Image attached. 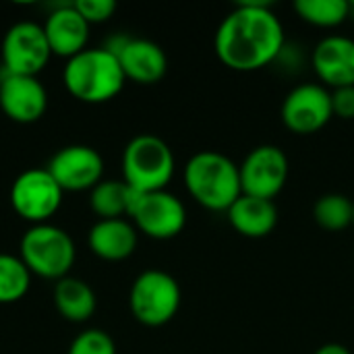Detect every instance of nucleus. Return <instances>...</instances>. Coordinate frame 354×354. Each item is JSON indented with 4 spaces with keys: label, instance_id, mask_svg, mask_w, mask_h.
<instances>
[{
    "label": "nucleus",
    "instance_id": "nucleus-6",
    "mask_svg": "<svg viewBox=\"0 0 354 354\" xmlns=\"http://www.w3.org/2000/svg\"><path fill=\"white\" fill-rule=\"evenodd\" d=\"M180 299L183 292L174 276L164 270H145L133 280L129 307L139 324L160 328L174 319L180 309Z\"/></svg>",
    "mask_w": 354,
    "mask_h": 354
},
{
    "label": "nucleus",
    "instance_id": "nucleus-8",
    "mask_svg": "<svg viewBox=\"0 0 354 354\" xmlns=\"http://www.w3.org/2000/svg\"><path fill=\"white\" fill-rule=\"evenodd\" d=\"M64 191L46 168H29L21 172L10 187V205L19 218L35 224H48L60 209Z\"/></svg>",
    "mask_w": 354,
    "mask_h": 354
},
{
    "label": "nucleus",
    "instance_id": "nucleus-4",
    "mask_svg": "<svg viewBox=\"0 0 354 354\" xmlns=\"http://www.w3.org/2000/svg\"><path fill=\"white\" fill-rule=\"evenodd\" d=\"M176 170L170 145L151 133L133 137L122 151V180L135 193L164 191Z\"/></svg>",
    "mask_w": 354,
    "mask_h": 354
},
{
    "label": "nucleus",
    "instance_id": "nucleus-16",
    "mask_svg": "<svg viewBox=\"0 0 354 354\" xmlns=\"http://www.w3.org/2000/svg\"><path fill=\"white\" fill-rule=\"evenodd\" d=\"M41 27L50 44L52 56H60L68 60L87 48L91 25L79 15L73 2L50 10Z\"/></svg>",
    "mask_w": 354,
    "mask_h": 354
},
{
    "label": "nucleus",
    "instance_id": "nucleus-23",
    "mask_svg": "<svg viewBox=\"0 0 354 354\" xmlns=\"http://www.w3.org/2000/svg\"><path fill=\"white\" fill-rule=\"evenodd\" d=\"M295 10L303 21L315 27L332 29L348 19L353 4L346 0H297Z\"/></svg>",
    "mask_w": 354,
    "mask_h": 354
},
{
    "label": "nucleus",
    "instance_id": "nucleus-12",
    "mask_svg": "<svg viewBox=\"0 0 354 354\" xmlns=\"http://www.w3.org/2000/svg\"><path fill=\"white\" fill-rule=\"evenodd\" d=\"M46 170L64 193L91 191L104 180V158L91 145H64L50 158Z\"/></svg>",
    "mask_w": 354,
    "mask_h": 354
},
{
    "label": "nucleus",
    "instance_id": "nucleus-14",
    "mask_svg": "<svg viewBox=\"0 0 354 354\" xmlns=\"http://www.w3.org/2000/svg\"><path fill=\"white\" fill-rule=\"evenodd\" d=\"M0 110L12 122L31 124L48 110V91L37 77L2 73L0 77Z\"/></svg>",
    "mask_w": 354,
    "mask_h": 354
},
{
    "label": "nucleus",
    "instance_id": "nucleus-10",
    "mask_svg": "<svg viewBox=\"0 0 354 354\" xmlns=\"http://www.w3.org/2000/svg\"><path fill=\"white\" fill-rule=\"evenodd\" d=\"M280 116L288 131L313 135L334 118L332 91L322 83H301L286 93Z\"/></svg>",
    "mask_w": 354,
    "mask_h": 354
},
{
    "label": "nucleus",
    "instance_id": "nucleus-26",
    "mask_svg": "<svg viewBox=\"0 0 354 354\" xmlns=\"http://www.w3.org/2000/svg\"><path fill=\"white\" fill-rule=\"evenodd\" d=\"M332 108L334 116L342 120H354V85L338 87L332 91Z\"/></svg>",
    "mask_w": 354,
    "mask_h": 354
},
{
    "label": "nucleus",
    "instance_id": "nucleus-28",
    "mask_svg": "<svg viewBox=\"0 0 354 354\" xmlns=\"http://www.w3.org/2000/svg\"><path fill=\"white\" fill-rule=\"evenodd\" d=\"M353 226H354V218H353Z\"/></svg>",
    "mask_w": 354,
    "mask_h": 354
},
{
    "label": "nucleus",
    "instance_id": "nucleus-17",
    "mask_svg": "<svg viewBox=\"0 0 354 354\" xmlns=\"http://www.w3.org/2000/svg\"><path fill=\"white\" fill-rule=\"evenodd\" d=\"M139 243V232L129 218L97 220L87 234L89 251L104 261L129 259Z\"/></svg>",
    "mask_w": 354,
    "mask_h": 354
},
{
    "label": "nucleus",
    "instance_id": "nucleus-1",
    "mask_svg": "<svg viewBox=\"0 0 354 354\" xmlns=\"http://www.w3.org/2000/svg\"><path fill=\"white\" fill-rule=\"evenodd\" d=\"M286 46L284 25L268 2H241L218 25L214 50L220 62L239 73L276 62Z\"/></svg>",
    "mask_w": 354,
    "mask_h": 354
},
{
    "label": "nucleus",
    "instance_id": "nucleus-2",
    "mask_svg": "<svg viewBox=\"0 0 354 354\" xmlns=\"http://www.w3.org/2000/svg\"><path fill=\"white\" fill-rule=\"evenodd\" d=\"M183 178L189 195L209 212H228L243 195L239 164L222 151L203 149L191 156Z\"/></svg>",
    "mask_w": 354,
    "mask_h": 354
},
{
    "label": "nucleus",
    "instance_id": "nucleus-18",
    "mask_svg": "<svg viewBox=\"0 0 354 354\" xmlns=\"http://www.w3.org/2000/svg\"><path fill=\"white\" fill-rule=\"evenodd\" d=\"M226 214L230 226L247 239H263L272 234L278 224V207L274 201L245 193L228 207Z\"/></svg>",
    "mask_w": 354,
    "mask_h": 354
},
{
    "label": "nucleus",
    "instance_id": "nucleus-7",
    "mask_svg": "<svg viewBox=\"0 0 354 354\" xmlns=\"http://www.w3.org/2000/svg\"><path fill=\"white\" fill-rule=\"evenodd\" d=\"M129 220L133 222L137 232L156 241H168L185 230L187 209L185 203L166 189L135 193Z\"/></svg>",
    "mask_w": 354,
    "mask_h": 354
},
{
    "label": "nucleus",
    "instance_id": "nucleus-5",
    "mask_svg": "<svg viewBox=\"0 0 354 354\" xmlns=\"http://www.w3.org/2000/svg\"><path fill=\"white\" fill-rule=\"evenodd\" d=\"M19 257L31 276L58 282L71 276L77 249L71 234L54 224H35L25 230L19 245Z\"/></svg>",
    "mask_w": 354,
    "mask_h": 354
},
{
    "label": "nucleus",
    "instance_id": "nucleus-20",
    "mask_svg": "<svg viewBox=\"0 0 354 354\" xmlns=\"http://www.w3.org/2000/svg\"><path fill=\"white\" fill-rule=\"evenodd\" d=\"M135 191L120 178H104L89 191V207L97 220H120L129 218Z\"/></svg>",
    "mask_w": 354,
    "mask_h": 354
},
{
    "label": "nucleus",
    "instance_id": "nucleus-9",
    "mask_svg": "<svg viewBox=\"0 0 354 354\" xmlns=\"http://www.w3.org/2000/svg\"><path fill=\"white\" fill-rule=\"evenodd\" d=\"M2 73L37 77L50 62L52 50L44 27L33 21L10 25L2 37Z\"/></svg>",
    "mask_w": 354,
    "mask_h": 354
},
{
    "label": "nucleus",
    "instance_id": "nucleus-11",
    "mask_svg": "<svg viewBox=\"0 0 354 354\" xmlns=\"http://www.w3.org/2000/svg\"><path fill=\"white\" fill-rule=\"evenodd\" d=\"M239 172L245 195L274 201V197L284 189L288 180L290 162L282 147L266 143L253 147L247 153V158L239 166Z\"/></svg>",
    "mask_w": 354,
    "mask_h": 354
},
{
    "label": "nucleus",
    "instance_id": "nucleus-24",
    "mask_svg": "<svg viewBox=\"0 0 354 354\" xmlns=\"http://www.w3.org/2000/svg\"><path fill=\"white\" fill-rule=\"evenodd\" d=\"M66 354H116V342L108 332L89 328L75 336Z\"/></svg>",
    "mask_w": 354,
    "mask_h": 354
},
{
    "label": "nucleus",
    "instance_id": "nucleus-27",
    "mask_svg": "<svg viewBox=\"0 0 354 354\" xmlns=\"http://www.w3.org/2000/svg\"><path fill=\"white\" fill-rule=\"evenodd\" d=\"M313 354H353L344 344H338V342H328L324 346H319Z\"/></svg>",
    "mask_w": 354,
    "mask_h": 354
},
{
    "label": "nucleus",
    "instance_id": "nucleus-25",
    "mask_svg": "<svg viewBox=\"0 0 354 354\" xmlns=\"http://www.w3.org/2000/svg\"><path fill=\"white\" fill-rule=\"evenodd\" d=\"M73 4L89 25L106 23L116 12V2L114 0H75Z\"/></svg>",
    "mask_w": 354,
    "mask_h": 354
},
{
    "label": "nucleus",
    "instance_id": "nucleus-22",
    "mask_svg": "<svg viewBox=\"0 0 354 354\" xmlns=\"http://www.w3.org/2000/svg\"><path fill=\"white\" fill-rule=\"evenodd\" d=\"M313 218L322 228L330 232L346 230L348 226H353L354 201L342 193L322 195L313 205Z\"/></svg>",
    "mask_w": 354,
    "mask_h": 354
},
{
    "label": "nucleus",
    "instance_id": "nucleus-15",
    "mask_svg": "<svg viewBox=\"0 0 354 354\" xmlns=\"http://www.w3.org/2000/svg\"><path fill=\"white\" fill-rule=\"evenodd\" d=\"M311 66L328 87L354 85V39L346 35H328L311 52Z\"/></svg>",
    "mask_w": 354,
    "mask_h": 354
},
{
    "label": "nucleus",
    "instance_id": "nucleus-19",
    "mask_svg": "<svg viewBox=\"0 0 354 354\" xmlns=\"http://www.w3.org/2000/svg\"><path fill=\"white\" fill-rule=\"evenodd\" d=\"M54 307L58 315L71 324H85L93 317L97 309V297L93 288L75 276H66L54 282Z\"/></svg>",
    "mask_w": 354,
    "mask_h": 354
},
{
    "label": "nucleus",
    "instance_id": "nucleus-3",
    "mask_svg": "<svg viewBox=\"0 0 354 354\" xmlns=\"http://www.w3.org/2000/svg\"><path fill=\"white\" fill-rule=\"evenodd\" d=\"M62 83L83 104H106L122 91L127 77L118 58L102 46L85 48L68 58L62 71Z\"/></svg>",
    "mask_w": 354,
    "mask_h": 354
},
{
    "label": "nucleus",
    "instance_id": "nucleus-21",
    "mask_svg": "<svg viewBox=\"0 0 354 354\" xmlns=\"http://www.w3.org/2000/svg\"><path fill=\"white\" fill-rule=\"evenodd\" d=\"M31 272L19 255L0 253V305L21 301L31 288Z\"/></svg>",
    "mask_w": 354,
    "mask_h": 354
},
{
    "label": "nucleus",
    "instance_id": "nucleus-13",
    "mask_svg": "<svg viewBox=\"0 0 354 354\" xmlns=\"http://www.w3.org/2000/svg\"><path fill=\"white\" fill-rule=\"evenodd\" d=\"M104 48L118 58L127 81L131 79L139 85H153L168 71L166 52L151 39L116 35Z\"/></svg>",
    "mask_w": 354,
    "mask_h": 354
}]
</instances>
